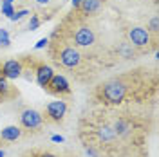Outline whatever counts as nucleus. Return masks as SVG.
<instances>
[{
    "label": "nucleus",
    "mask_w": 159,
    "mask_h": 157,
    "mask_svg": "<svg viewBox=\"0 0 159 157\" xmlns=\"http://www.w3.org/2000/svg\"><path fill=\"white\" fill-rule=\"evenodd\" d=\"M101 94H103V99L110 103V105H118L121 103L125 96H127V87L118 81V79H112V81H107L103 88H101Z\"/></svg>",
    "instance_id": "f257e3e1"
},
{
    "label": "nucleus",
    "mask_w": 159,
    "mask_h": 157,
    "mask_svg": "<svg viewBox=\"0 0 159 157\" xmlns=\"http://www.w3.org/2000/svg\"><path fill=\"white\" fill-rule=\"evenodd\" d=\"M20 125L25 130H38L43 125V116L34 108H25L20 114Z\"/></svg>",
    "instance_id": "f03ea898"
},
{
    "label": "nucleus",
    "mask_w": 159,
    "mask_h": 157,
    "mask_svg": "<svg viewBox=\"0 0 159 157\" xmlns=\"http://www.w3.org/2000/svg\"><path fill=\"white\" fill-rule=\"evenodd\" d=\"M67 114V103L65 101H51L49 105L45 107V118L49 119L51 123H60L61 119L65 118Z\"/></svg>",
    "instance_id": "7ed1b4c3"
},
{
    "label": "nucleus",
    "mask_w": 159,
    "mask_h": 157,
    "mask_svg": "<svg viewBox=\"0 0 159 157\" xmlns=\"http://www.w3.org/2000/svg\"><path fill=\"white\" fill-rule=\"evenodd\" d=\"M58 60L63 67L74 69V67H78L80 61H81V54H80V51L76 49V47H63L61 52H60Z\"/></svg>",
    "instance_id": "20e7f679"
},
{
    "label": "nucleus",
    "mask_w": 159,
    "mask_h": 157,
    "mask_svg": "<svg viewBox=\"0 0 159 157\" xmlns=\"http://www.w3.org/2000/svg\"><path fill=\"white\" fill-rule=\"evenodd\" d=\"M129 42L130 45H136V47H145L150 43V33L145 27H132L129 29Z\"/></svg>",
    "instance_id": "39448f33"
},
{
    "label": "nucleus",
    "mask_w": 159,
    "mask_h": 157,
    "mask_svg": "<svg viewBox=\"0 0 159 157\" xmlns=\"http://www.w3.org/2000/svg\"><path fill=\"white\" fill-rule=\"evenodd\" d=\"M96 42V34H94V31L87 27V25H83V27H80L76 31V34H74V43L78 45V47H90L92 43Z\"/></svg>",
    "instance_id": "423d86ee"
},
{
    "label": "nucleus",
    "mask_w": 159,
    "mask_h": 157,
    "mask_svg": "<svg viewBox=\"0 0 159 157\" xmlns=\"http://www.w3.org/2000/svg\"><path fill=\"white\" fill-rule=\"evenodd\" d=\"M47 88H49L52 94H70L69 81H67L65 76H61V74H54V76L51 78Z\"/></svg>",
    "instance_id": "0eeeda50"
},
{
    "label": "nucleus",
    "mask_w": 159,
    "mask_h": 157,
    "mask_svg": "<svg viewBox=\"0 0 159 157\" xmlns=\"http://www.w3.org/2000/svg\"><path fill=\"white\" fill-rule=\"evenodd\" d=\"M2 76L7 79H16L22 76V72H24V69H22V63H20L18 60H7L4 65H2Z\"/></svg>",
    "instance_id": "6e6552de"
},
{
    "label": "nucleus",
    "mask_w": 159,
    "mask_h": 157,
    "mask_svg": "<svg viewBox=\"0 0 159 157\" xmlns=\"http://www.w3.org/2000/svg\"><path fill=\"white\" fill-rule=\"evenodd\" d=\"M54 76V70L51 69L49 65H38V69H36V83H38L42 88H47V85H49L51 78Z\"/></svg>",
    "instance_id": "1a4fd4ad"
},
{
    "label": "nucleus",
    "mask_w": 159,
    "mask_h": 157,
    "mask_svg": "<svg viewBox=\"0 0 159 157\" xmlns=\"http://www.w3.org/2000/svg\"><path fill=\"white\" fill-rule=\"evenodd\" d=\"M20 136H22V128L15 127V125H9V127H6V128H2V130H0V141L13 143V141L20 139Z\"/></svg>",
    "instance_id": "9d476101"
},
{
    "label": "nucleus",
    "mask_w": 159,
    "mask_h": 157,
    "mask_svg": "<svg viewBox=\"0 0 159 157\" xmlns=\"http://www.w3.org/2000/svg\"><path fill=\"white\" fill-rule=\"evenodd\" d=\"M80 7H81V11H83L85 15L96 13V11H98L99 7H101V0H81Z\"/></svg>",
    "instance_id": "9b49d317"
},
{
    "label": "nucleus",
    "mask_w": 159,
    "mask_h": 157,
    "mask_svg": "<svg viewBox=\"0 0 159 157\" xmlns=\"http://www.w3.org/2000/svg\"><path fill=\"white\" fill-rule=\"evenodd\" d=\"M98 137H99V141H103V143H110V141H114L118 136H116V132H114L112 127H101L98 130Z\"/></svg>",
    "instance_id": "f8f14e48"
},
{
    "label": "nucleus",
    "mask_w": 159,
    "mask_h": 157,
    "mask_svg": "<svg viewBox=\"0 0 159 157\" xmlns=\"http://www.w3.org/2000/svg\"><path fill=\"white\" fill-rule=\"evenodd\" d=\"M114 132H116V136H127L130 130V125L127 121H123V119H118L116 123H114Z\"/></svg>",
    "instance_id": "ddd939ff"
},
{
    "label": "nucleus",
    "mask_w": 159,
    "mask_h": 157,
    "mask_svg": "<svg viewBox=\"0 0 159 157\" xmlns=\"http://www.w3.org/2000/svg\"><path fill=\"white\" fill-rule=\"evenodd\" d=\"M11 45V38H9V33L7 29H0V47H9Z\"/></svg>",
    "instance_id": "4468645a"
},
{
    "label": "nucleus",
    "mask_w": 159,
    "mask_h": 157,
    "mask_svg": "<svg viewBox=\"0 0 159 157\" xmlns=\"http://www.w3.org/2000/svg\"><path fill=\"white\" fill-rule=\"evenodd\" d=\"M0 11H2V15H6L7 18H9V16L13 15V13H15V9H13V4H11V2H7V0H2Z\"/></svg>",
    "instance_id": "2eb2a0df"
},
{
    "label": "nucleus",
    "mask_w": 159,
    "mask_h": 157,
    "mask_svg": "<svg viewBox=\"0 0 159 157\" xmlns=\"http://www.w3.org/2000/svg\"><path fill=\"white\" fill-rule=\"evenodd\" d=\"M11 90V85L7 83V78H4V76H0V94L4 96V94H7Z\"/></svg>",
    "instance_id": "dca6fc26"
},
{
    "label": "nucleus",
    "mask_w": 159,
    "mask_h": 157,
    "mask_svg": "<svg viewBox=\"0 0 159 157\" xmlns=\"http://www.w3.org/2000/svg\"><path fill=\"white\" fill-rule=\"evenodd\" d=\"M157 31H159V18L154 16V18H150V22H148V33H157Z\"/></svg>",
    "instance_id": "f3484780"
},
{
    "label": "nucleus",
    "mask_w": 159,
    "mask_h": 157,
    "mask_svg": "<svg viewBox=\"0 0 159 157\" xmlns=\"http://www.w3.org/2000/svg\"><path fill=\"white\" fill-rule=\"evenodd\" d=\"M25 15H29V11L27 9H20V11H15L13 15L9 16V20H13V22H16V20H22Z\"/></svg>",
    "instance_id": "a211bd4d"
},
{
    "label": "nucleus",
    "mask_w": 159,
    "mask_h": 157,
    "mask_svg": "<svg viewBox=\"0 0 159 157\" xmlns=\"http://www.w3.org/2000/svg\"><path fill=\"white\" fill-rule=\"evenodd\" d=\"M40 27V18L36 16V15H33L31 16V20H29V29L31 31H36Z\"/></svg>",
    "instance_id": "6ab92c4d"
},
{
    "label": "nucleus",
    "mask_w": 159,
    "mask_h": 157,
    "mask_svg": "<svg viewBox=\"0 0 159 157\" xmlns=\"http://www.w3.org/2000/svg\"><path fill=\"white\" fill-rule=\"evenodd\" d=\"M47 43H49V38H42V40H38V42H36L34 49H43V47H45Z\"/></svg>",
    "instance_id": "aec40b11"
},
{
    "label": "nucleus",
    "mask_w": 159,
    "mask_h": 157,
    "mask_svg": "<svg viewBox=\"0 0 159 157\" xmlns=\"http://www.w3.org/2000/svg\"><path fill=\"white\" fill-rule=\"evenodd\" d=\"M51 141H52V143H63V141H65V137H63V136H52V137H51Z\"/></svg>",
    "instance_id": "412c9836"
},
{
    "label": "nucleus",
    "mask_w": 159,
    "mask_h": 157,
    "mask_svg": "<svg viewBox=\"0 0 159 157\" xmlns=\"http://www.w3.org/2000/svg\"><path fill=\"white\" fill-rule=\"evenodd\" d=\"M36 157H60V155H54V154H49V152H45V154H38Z\"/></svg>",
    "instance_id": "4be33fe9"
},
{
    "label": "nucleus",
    "mask_w": 159,
    "mask_h": 157,
    "mask_svg": "<svg viewBox=\"0 0 159 157\" xmlns=\"http://www.w3.org/2000/svg\"><path fill=\"white\" fill-rule=\"evenodd\" d=\"M85 152H87V155H92V157H98L96 155V152L92 150V148H85Z\"/></svg>",
    "instance_id": "5701e85b"
},
{
    "label": "nucleus",
    "mask_w": 159,
    "mask_h": 157,
    "mask_svg": "<svg viewBox=\"0 0 159 157\" xmlns=\"http://www.w3.org/2000/svg\"><path fill=\"white\" fill-rule=\"evenodd\" d=\"M121 54H123V56L127 58V56H130V51L127 49V47H123V49H121Z\"/></svg>",
    "instance_id": "b1692460"
},
{
    "label": "nucleus",
    "mask_w": 159,
    "mask_h": 157,
    "mask_svg": "<svg viewBox=\"0 0 159 157\" xmlns=\"http://www.w3.org/2000/svg\"><path fill=\"white\" fill-rule=\"evenodd\" d=\"M80 4H81V0H72V7H74V9L80 7Z\"/></svg>",
    "instance_id": "393cba45"
},
{
    "label": "nucleus",
    "mask_w": 159,
    "mask_h": 157,
    "mask_svg": "<svg viewBox=\"0 0 159 157\" xmlns=\"http://www.w3.org/2000/svg\"><path fill=\"white\" fill-rule=\"evenodd\" d=\"M36 2H38V4H42V6H43V4H47L49 0H36Z\"/></svg>",
    "instance_id": "a878e982"
},
{
    "label": "nucleus",
    "mask_w": 159,
    "mask_h": 157,
    "mask_svg": "<svg viewBox=\"0 0 159 157\" xmlns=\"http://www.w3.org/2000/svg\"><path fill=\"white\" fill-rule=\"evenodd\" d=\"M6 155V152H4V150H0V157H4Z\"/></svg>",
    "instance_id": "bb28decb"
},
{
    "label": "nucleus",
    "mask_w": 159,
    "mask_h": 157,
    "mask_svg": "<svg viewBox=\"0 0 159 157\" xmlns=\"http://www.w3.org/2000/svg\"><path fill=\"white\" fill-rule=\"evenodd\" d=\"M7 2H11V4H13V2H15V0H7Z\"/></svg>",
    "instance_id": "cd10ccee"
}]
</instances>
